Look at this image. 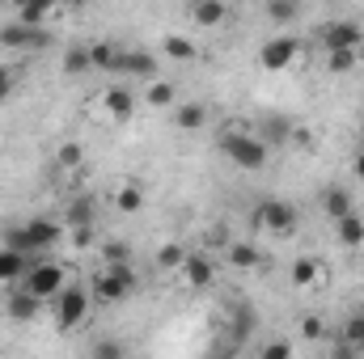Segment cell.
<instances>
[{
  "label": "cell",
  "instance_id": "cell-1",
  "mask_svg": "<svg viewBox=\"0 0 364 359\" xmlns=\"http://www.w3.org/2000/svg\"><path fill=\"white\" fill-rule=\"evenodd\" d=\"M216 144H220V153L229 157V165H237V170H246V174H259V170H267V161H272L267 140H263L259 131H250V127H225Z\"/></svg>",
  "mask_w": 364,
  "mask_h": 359
},
{
  "label": "cell",
  "instance_id": "cell-2",
  "mask_svg": "<svg viewBox=\"0 0 364 359\" xmlns=\"http://www.w3.org/2000/svg\"><path fill=\"white\" fill-rule=\"evenodd\" d=\"M93 292H90V283H68L47 309H51V321L60 326V330H81L85 321H90V313H93Z\"/></svg>",
  "mask_w": 364,
  "mask_h": 359
},
{
  "label": "cell",
  "instance_id": "cell-3",
  "mask_svg": "<svg viewBox=\"0 0 364 359\" xmlns=\"http://www.w3.org/2000/svg\"><path fill=\"white\" fill-rule=\"evenodd\" d=\"M90 292H93L97 304H119V300H127V296L136 292V270H132V263H106V267L90 279Z\"/></svg>",
  "mask_w": 364,
  "mask_h": 359
},
{
  "label": "cell",
  "instance_id": "cell-4",
  "mask_svg": "<svg viewBox=\"0 0 364 359\" xmlns=\"http://www.w3.org/2000/svg\"><path fill=\"white\" fill-rule=\"evenodd\" d=\"M250 228L255 233H272V237H292L301 228V211L284 199H263L255 211H250Z\"/></svg>",
  "mask_w": 364,
  "mask_h": 359
},
{
  "label": "cell",
  "instance_id": "cell-5",
  "mask_svg": "<svg viewBox=\"0 0 364 359\" xmlns=\"http://www.w3.org/2000/svg\"><path fill=\"white\" fill-rule=\"evenodd\" d=\"M68 283H73V279H68V267H60V263H51V258H34V263L26 267V275H21V287L34 292V296L47 300V304H51Z\"/></svg>",
  "mask_w": 364,
  "mask_h": 359
},
{
  "label": "cell",
  "instance_id": "cell-6",
  "mask_svg": "<svg viewBox=\"0 0 364 359\" xmlns=\"http://www.w3.org/2000/svg\"><path fill=\"white\" fill-rule=\"evenodd\" d=\"M90 114L102 118V123H127L136 114V93L127 89V85H106L90 101Z\"/></svg>",
  "mask_w": 364,
  "mask_h": 359
},
{
  "label": "cell",
  "instance_id": "cell-7",
  "mask_svg": "<svg viewBox=\"0 0 364 359\" xmlns=\"http://www.w3.org/2000/svg\"><path fill=\"white\" fill-rule=\"evenodd\" d=\"M318 47L322 51H364V26L352 17H339V21H326L318 30Z\"/></svg>",
  "mask_w": 364,
  "mask_h": 359
},
{
  "label": "cell",
  "instance_id": "cell-8",
  "mask_svg": "<svg viewBox=\"0 0 364 359\" xmlns=\"http://www.w3.org/2000/svg\"><path fill=\"white\" fill-rule=\"evenodd\" d=\"M301 38H292V34H275L267 38L263 47H259V68L263 72H284V68H292L296 60H301Z\"/></svg>",
  "mask_w": 364,
  "mask_h": 359
},
{
  "label": "cell",
  "instance_id": "cell-9",
  "mask_svg": "<svg viewBox=\"0 0 364 359\" xmlns=\"http://www.w3.org/2000/svg\"><path fill=\"white\" fill-rule=\"evenodd\" d=\"M43 43H47L43 26H26L21 17H13V21H4V26H0V51L21 55V51H38Z\"/></svg>",
  "mask_w": 364,
  "mask_h": 359
},
{
  "label": "cell",
  "instance_id": "cell-10",
  "mask_svg": "<svg viewBox=\"0 0 364 359\" xmlns=\"http://www.w3.org/2000/svg\"><path fill=\"white\" fill-rule=\"evenodd\" d=\"M182 283V292H203V287H212V279H216V263L208 258V254H191L186 250V258H182V267L174 270Z\"/></svg>",
  "mask_w": 364,
  "mask_h": 359
},
{
  "label": "cell",
  "instance_id": "cell-11",
  "mask_svg": "<svg viewBox=\"0 0 364 359\" xmlns=\"http://www.w3.org/2000/svg\"><path fill=\"white\" fill-rule=\"evenodd\" d=\"M43 309H47V300H38V296L26 292L21 283H13V292H9V300H4V313H9L13 326H30V321H38Z\"/></svg>",
  "mask_w": 364,
  "mask_h": 359
},
{
  "label": "cell",
  "instance_id": "cell-12",
  "mask_svg": "<svg viewBox=\"0 0 364 359\" xmlns=\"http://www.w3.org/2000/svg\"><path fill=\"white\" fill-rule=\"evenodd\" d=\"M288 279H292L296 292H318V287L326 283V263L314 258V254H301V258L292 263V270H288Z\"/></svg>",
  "mask_w": 364,
  "mask_h": 359
},
{
  "label": "cell",
  "instance_id": "cell-13",
  "mask_svg": "<svg viewBox=\"0 0 364 359\" xmlns=\"http://www.w3.org/2000/svg\"><path fill=\"white\" fill-rule=\"evenodd\" d=\"M335 224V241L343 245V250H360L364 245V216L360 211H348V216H339V220H331Z\"/></svg>",
  "mask_w": 364,
  "mask_h": 359
},
{
  "label": "cell",
  "instance_id": "cell-14",
  "mask_svg": "<svg viewBox=\"0 0 364 359\" xmlns=\"http://www.w3.org/2000/svg\"><path fill=\"white\" fill-rule=\"evenodd\" d=\"M191 21L203 26V30H216V26L229 21V4L225 0H195L191 4Z\"/></svg>",
  "mask_w": 364,
  "mask_h": 359
},
{
  "label": "cell",
  "instance_id": "cell-15",
  "mask_svg": "<svg viewBox=\"0 0 364 359\" xmlns=\"http://www.w3.org/2000/svg\"><path fill=\"white\" fill-rule=\"evenodd\" d=\"M144 203H149V194H144V186L140 182H119L114 186V211H123V216H136V211H144Z\"/></svg>",
  "mask_w": 364,
  "mask_h": 359
},
{
  "label": "cell",
  "instance_id": "cell-16",
  "mask_svg": "<svg viewBox=\"0 0 364 359\" xmlns=\"http://www.w3.org/2000/svg\"><path fill=\"white\" fill-rule=\"evenodd\" d=\"M123 77L153 81L157 77V55L153 51H123Z\"/></svg>",
  "mask_w": 364,
  "mask_h": 359
},
{
  "label": "cell",
  "instance_id": "cell-17",
  "mask_svg": "<svg viewBox=\"0 0 364 359\" xmlns=\"http://www.w3.org/2000/svg\"><path fill=\"white\" fill-rule=\"evenodd\" d=\"M322 211H326V220H339V216L356 211L352 190H348V186H326V190H322Z\"/></svg>",
  "mask_w": 364,
  "mask_h": 359
},
{
  "label": "cell",
  "instance_id": "cell-18",
  "mask_svg": "<svg viewBox=\"0 0 364 359\" xmlns=\"http://www.w3.org/2000/svg\"><path fill=\"white\" fill-rule=\"evenodd\" d=\"M26 267H30V258H26V254H17V250L0 245V287H13V283H21Z\"/></svg>",
  "mask_w": 364,
  "mask_h": 359
},
{
  "label": "cell",
  "instance_id": "cell-19",
  "mask_svg": "<svg viewBox=\"0 0 364 359\" xmlns=\"http://www.w3.org/2000/svg\"><path fill=\"white\" fill-rule=\"evenodd\" d=\"M174 101H178L174 81H166V77H153V81H144V106H153V110H166V106H174Z\"/></svg>",
  "mask_w": 364,
  "mask_h": 359
},
{
  "label": "cell",
  "instance_id": "cell-20",
  "mask_svg": "<svg viewBox=\"0 0 364 359\" xmlns=\"http://www.w3.org/2000/svg\"><path fill=\"white\" fill-rule=\"evenodd\" d=\"M90 60H93L97 72H119V77H123V47H114V43H93Z\"/></svg>",
  "mask_w": 364,
  "mask_h": 359
},
{
  "label": "cell",
  "instance_id": "cell-21",
  "mask_svg": "<svg viewBox=\"0 0 364 359\" xmlns=\"http://www.w3.org/2000/svg\"><path fill=\"white\" fill-rule=\"evenodd\" d=\"M225 263L233 270H255L263 263V254H259L250 241H229V245H225Z\"/></svg>",
  "mask_w": 364,
  "mask_h": 359
},
{
  "label": "cell",
  "instance_id": "cell-22",
  "mask_svg": "<svg viewBox=\"0 0 364 359\" xmlns=\"http://www.w3.org/2000/svg\"><path fill=\"white\" fill-rule=\"evenodd\" d=\"M174 123L182 131H199L208 123V106L203 101H174Z\"/></svg>",
  "mask_w": 364,
  "mask_h": 359
},
{
  "label": "cell",
  "instance_id": "cell-23",
  "mask_svg": "<svg viewBox=\"0 0 364 359\" xmlns=\"http://www.w3.org/2000/svg\"><path fill=\"white\" fill-rule=\"evenodd\" d=\"M161 51H166L174 64H195V60H199V47H195L191 38H182V34H166V38H161Z\"/></svg>",
  "mask_w": 364,
  "mask_h": 359
},
{
  "label": "cell",
  "instance_id": "cell-24",
  "mask_svg": "<svg viewBox=\"0 0 364 359\" xmlns=\"http://www.w3.org/2000/svg\"><path fill=\"white\" fill-rule=\"evenodd\" d=\"M68 224H73L77 233H93V203L90 199H77V203L68 207Z\"/></svg>",
  "mask_w": 364,
  "mask_h": 359
},
{
  "label": "cell",
  "instance_id": "cell-25",
  "mask_svg": "<svg viewBox=\"0 0 364 359\" xmlns=\"http://www.w3.org/2000/svg\"><path fill=\"white\" fill-rule=\"evenodd\" d=\"M64 72H68V77H77V72H93L90 47H68V51H64Z\"/></svg>",
  "mask_w": 364,
  "mask_h": 359
},
{
  "label": "cell",
  "instance_id": "cell-26",
  "mask_svg": "<svg viewBox=\"0 0 364 359\" xmlns=\"http://www.w3.org/2000/svg\"><path fill=\"white\" fill-rule=\"evenodd\" d=\"M182 258H186V250L170 241V245H161V250H157V270H166V275H174V270L182 267Z\"/></svg>",
  "mask_w": 364,
  "mask_h": 359
},
{
  "label": "cell",
  "instance_id": "cell-27",
  "mask_svg": "<svg viewBox=\"0 0 364 359\" xmlns=\"http://www.w3.org/2000/svg\"><path fill=\"white\" fill-rule=\"evenodd\" d=\"M360 64V51H326V72H352Z\"/></svg>",
  "mask_w": 364,
  "mask_h": 359
},
{
  "label": "cell",
  "instance_id": "cell-28",
  "mask_svg": "<svg viewBox=\"0 0 364 359\" xmlns=\"http://www.w3.org/2000/svg\"><path fill=\"white\" fill-rule=\"evenodd\" d=\"M296 13H301V0H267L272 21H296Z\"/></svg>",
  "mask_w": 364,
  "mask_h": 359
},
{
  "label": "cell",
  "instance_id": "cell-29",
  "mask_svg": "<svg viewBox=\"0 0 364 359\" xmlns=\"http://www.w3.org/2000/svg\"><path fill=\"white\" fill-rule=\"evenodd\" d=\"M55 161H60V170H81L85 165V148L81 144H60Z\"/></svg>",
  "mask_w": 364,
  "mask_h": 359
},
{
  "label": "cell",
  "instance_id": "cell-30",
  "mask_svg": "<svg viewBox=\"0 0 364 359\" xmlns=\"http://www.w3.org/2000/svg\"><path fill=\"white\" fill-rule=\"evenodd\" d=\"M360 343H364V313H356V317H348V321H343V347H352V351H356Z\"/></svg>",
  "mask_w": 364,
  "mask_h": 359
},
{
  "label": "cell",
  "instance_id": "cell-31",
  "mask_svg": "<svg viewBox=\"0 0 364 359\" xmlns=\"http://www.w3.org/2000/svg\"><path fill=\"white\" fill-rule=\"evenodd\" d=\"M102 258L106 263H132V245L127 241H110V245H102Z\"/></svg>",
  "mask_w": 364,
  "mask_h": 359
},
{
  "label": "cell",
  "instance_id": "cell-32",
  "mask_svg": "<svg viewBox=\"0 0 364 359\" xmlns=\"http://www.w3.org/2000/svg\"><path fill=\"white\" fill-rule=\"evenodd\" d=\"M259 355H263V359H288V355H292V343H288V338H275V343H267Z\"/></svg>",
  "mask_w": 364,
  "mask_h": 359
},
{
  "label": "cell",
  "instance_id": "cell-33",
  "mask_svg": "<svg viewBox=\"0 0 364 359\" xmlns=\"http://www.w3.org/2000/svg\"><path fill=\"white\" fill-rule=\"evenodd\" d=\"M301 334H305V338H322V334H326V321H322V317H305V321H301Z\"/></svg>",
  "mask_w": 364,
  "mask_h": 359
},
{
  "label": "cell",
  "instance_id": "cell-34",
  "mask_svg": "<svg viewBox=\"0 0 364 359\" xmlns=\"http://www.w3.org/2000/svg\"><path fill=\"white\" fill-rule=\"evenodd\" d=\"M9 89H13V72H9V64L0 60V101L9 97Z\"/></svg>",
  "mask_w": 364,
  "mask_h": 359
},
{
  "label": "cell",
  "instance_id": "cell-35",
  "mask_svg": "<svg viewBox=\"0 0 364 359\" xmlns=\"http://www.w3.org/2000/svg\"><path fill=\"white\" fill-rule=\"evenodd\" d=\"M93 351H97V355H123V347H119V343H97Z\"/></svg>",
  "mask_w": 364,
  "mask_h": 359
},
{
  "label": "cell",
  "instance_id": "cell-36",
  "mask_svg": "<svg viewBox=\"0 0 364 359\" xmlns=\"http://www.w3.org/2000/svg\"><path fill=\"white\" fill-rule=\"evenodd\" d=\"M356 178L364 182V153H360V157H356Z\"/></svg>",
  "mask_w": 364,
  "mask_h": 359
},
{
  "label": "cell",
  "instance_id": "cell-37",
  "mask_svg": "<svg viewBox=\"0 0 364 359\" xmlns=\"http://www.w3.org/2000/svg\"><path fill=\"white\" fill-rule=\"evenodd\" d=\"M356 351H360V355H364V343H360V347H356Z\"/></svg>",
  "mask_w": 364,
  "mask_h": 359
}]
</instances>
